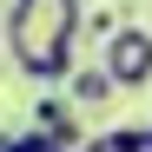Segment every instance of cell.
Segmentation results:
<instances>
[{
    "label": "cell",
    "mask_w": 152,
    "mask_h": 152,
    "mask_svg": "<svg viewBox=\"0 0 152 152\" xmlns=\"http://www.w3.org/2000/svg\"><path fill=\"white\" fill-rule=\"evenodd\" d=\"M80 40H86L80 0H13L7 7V53L40 86H60V80L80 73V60H73Z\"/></svg>",
    "instance_id": "obj_1"
},
{
    "label": "cell",
    "mask_w": 152,
    "mask_h": 152,
    "mask_svg": "<svg viewBox=\"0 0 152 152\" xmlns=\"http://www.w3.org/2000/svg\"><path fill=\"white\" fill-rule=\"evenodd\" d=\"M106 73L119 86H152V33L145 27H119V40L106 46Z\"/></svg>",
    "instance_id": "obj_2"
},
{
    "label": "cell",
    "mask_w": 152,
    "mask_h": 152,
    "mask_svg": "<svg viewBox=\"0 0 152 152\" xmlns=\"http://www.w3.org/2000/svg\"><path fill=\"white\" fill-rule=\"evenodd\" d=\"M66 86H73L66 99H73V106H80V113H93V106H106V99L119 93V80H113V73H106V60H86V66L73 73Z\"/></svg>",
    "instance_id": "obj_3"
},
{
    "label": "cell",
    "mask_w": 152,
    "mask_h": 152,
    "mask_svg": "<svg viewBox=\"0 0 152 152\" xmlns=\"http://www.w3.org/2000/svg\"><path fill=\"white\" fill-rule=\"evenodd\" d=\"M119 145H126V152H152V126H126Z\"/></svg>",
    "instance_id": "obj_4"
},
{
    "label": "cell",
    "mask_w": 152,
    "mask_h": 152,
    "mask_svg": "<svg viewBox=\"0 0 152 152\" xmlns=\"http://www.w3.org/2000/svg\"><path fill=\"white\" fill-rule=\"evenodd\" d=\"M80 152H126V145H119V132H99V139H86Z\"/></svg>",
    "instance_id": "obj_5"
}]
</instances>
